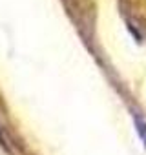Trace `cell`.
I'll return each instance as SVG.
<instances>
[{
    "mask_svg": "<svg viewBox=\"0 0 146 155\" xmlns=\"http://www.w3.org/2000/svg\"><path fill=\"white\" fill-rule=\"evenodd\" d=\"M133 120H135V130H137V133H139V137H141V140L146 148V122L139 115H133Z\"/></svg>",
    "mask_w": 146,
    "mask_h": 155,
    "instance_id": "cell-1",
    "label": "cell"
}]
</instances>
